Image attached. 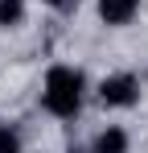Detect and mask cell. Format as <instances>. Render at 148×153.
I'll return each mask as SVG.
<instances>
[{
    "label": "cell",
    "instance_id": "obj_1",
    "mask_svg": "<svg viewBox=\"0 0 148 153\" xmlns=\"http://www.w3.org/2000/svg\"><path fill=\"white\" fill-rule=\"evenodd\" d=\"M82 100H86V79L78 66H49L45 71V83H41V108L58 120H74L82 112Z\"/></svg>",
    "mask_w": 148,
    "mask_h": 153
},
{
    "label": "cell",
    "instance_id": "obj_2",
    "mask_svg": "<svg viewBox=\"0 0 148 153\" xmlns=\"http://www.w3.org/2000/svg\"><path fill=\"white\" fill-rule=\"evenodd\" d=\"M99 103L103 108H136L140 103V79L132 75V71L107 75L99 83Z\"/></svg>",
    "mask_w": 148,
    "mask_h": 153
},
{
    "label": "cell",
    "instance_id": "obj_3",
    "mask_svg": "<svg viewBox=\"0 0 148 153\" xmlns=\"http://www.w3.org/2000/svg\"><path fill=\"white\" fill-rule=\"evenodd\" d=\"M140 13V0H99V21L107 29H123L136 21Z\"/></svg>",
    "mask_w": 148,
    "mask_h": 153
},
{
    "label": "cell",
    "instance_id": "obj_4",
    "mask_svg": "<svg viewBox=\"0 0 148 153\" xmlns=\"http://www.w3.org/2000/svg\"><path fill=\"white\" fill-rule=\"evenodd\" d=\"M127 149H132V141H127V132L119 124H107L91 145V153H127Z\"/></svg>",
    "mask_w": 148,
    "mask_h": 153
},
{
    "label": "cell",
    "instance_id": "obj_5",
    "mask_svg": "<svg viewBox=\"0 0 148 153\" xmlns=\"http://www.w3.org/2000/svg\"><path fill=\"white\" fill-rule=\"evenodd\" d=\"M25 21V0H0V29H17Z\"/></svg>",
    "mask_w": 148,
    "mask_h": 153
},
{
    "label": "cell",
    "instance_id": "obj_6",
    "mask_svg": "<svg viewBox=\"0 0 148 153\" xmlns=\"http://www.w3.org/2000/svg\"><path fill=\"white\" fill-rule=\"evenodd\" d=\"M25 141L21 132H17V124H8V120H0V153H21Z\"/></svg>",
    "mask_w": 148,
    "mask_h": 153
},
{
    "label": "cell",
    "instance_id": "obj_7",
    "mask_svg": "<svg viewBox=\"0 0 148 153\" xmlns=\"http://www.w3.org/2000/svg\"><path fill=\"white\" fill-rule=\"evenodd\" d=\"M49 8H58V13H74L78 8V0H45Z\"/></svg>",
    "mask_w": 148,
    "mask_h": 153
}]
</instances>
